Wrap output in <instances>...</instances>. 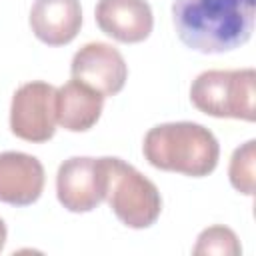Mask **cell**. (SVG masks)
Wrapping results in <instances>:
<instances>
[{
    "label": "cell",
    "mask_w": 256,
    "mask_h": 256,
    "mask_svg": "<svg viewBox=\"0 0 256 256\" xmlns=\"http://www.w3.org/2000/svg\"><path fill=\"white\" fill-rule=\"evenodd\" d=\"M256 0H174L172 22L178 38L202 54L244 46L254 30Z\"/></svg>",
    "instance_id": "6da1fadb"
},
{
    "label": "cell",
    "mask_w": 256,
    "mask_h": 256,
    "mask_svg": "<svg viewBox=\"0 0 256 256\" xmlns=\"http://www.w3.org/2000/svg\"><path fill=\"white\" fill-rule=\"evenodd\" d=\"M142 154L148 164L158 170L202 178L218 166L220 144L216 136L198 122H164L146 132Z\"/></svg>",
    "instance_id": "7a4b0ae2"
},
{
    "label": "cell",
    "mask_w": 256,
    "mask_h": 256,
    "mask_svg": "<svg viewBox=\"0 0 256 256\" xmlns=\"http://www.w3.org/2000/svg\"><path fill=\"white\" fill-rule=\"evenodd\" d=\"M104 176V200L128 228H150L162 212V196L152 180L116 156L98 158Z\"/></svg>",
    "instance_id": "3957f363"
},
{
    "label": "cell",
    "mask_w": 256,
    "mask_h": 256,
    "mask_svg": "<svg viewBox=\"0 0 256 256\" xmlns=\"http://www.w3.org/2000/svg\"><path fill=\"white\" fill-rule=\"evenodd\" d=\"M256 70H204L190 86V102L214 118H236L254 122Z\"/></svg>",
    "instance_id": "277c9868"
},
{
    "label": "cell",
    "mask_w": 256,
    "mask_h": 256,
    "mask_svg": "<svg viewBox=\"0 0 256 256\" xmlns=\"http://www.w3.org/2000/svg\"><path fill=\"white\" fill-rule=\"evenodd\" d=\"M56 88L32 80L16 88L10 102V130L26 142H46L56 132Z\"/></svg>",
    "instance_id": "5b68a950"
},
{
    "label": "cell",
    "mask_w": 256,
    "mask_h": 256,
    "mask_svg": "<svg viewBox=\"0 0 256 256\" xmlns=\"http://www.w3.org/2000/svg\"><path fill=\"white\" fill-rule=\"evenodd\" d=\"M56 196L68 212H90L104 200V176L98 158L72 156L58 166Z\"/></svg>",
    "instance_id": "8992f818"
},
{
    "label": "cell",
    "mask_w": 256,
    "mask_h": 256,
    "mask_svg": "<svg viewBox=\"0 0 256 256\" xmlns=\"http://www.w3.org/2000/svg\"><path fill=\"white\" fill-rule=\"evenodd\" d=\"M72 78L86 82L104 98L118 94L128 78L124 56L106 42H88L72 58Z\"/></svg>",
    "instance_id": "52a82bcc"
},
{
    "label": "cell",
    "mask_w": 256,
    "mask_h": 256,
    "mask_svg": "<svg viewBox=\"0 0 256 256\" xmlns=\"http://www.w3.org/2000/svg\"><path fill=\"white\" fill-rule=\"evenodd\" d=\"M98 28L124 44H136L154 28L152 8L146 0H98L94 8Z\"/></svg>",
    "instance_id": "ba28073f"
},
{
    "label": "cell",
    "mask_w": 256,
    "mask_h": 256,
    "mask_svg": "<svg viewBox=\"0 0 256 256\" xmlns=\"http://www.w3.org/2000/svg\"><path fill=\"white\" fill-rule=\"evenodd\" d=\"M44 166L26 152H0V202L30 206L44 190Z\"/></svg>",
    "instance_id": "9c48e42d"
},
{
    "label": "cell",
    "mask_w": 256,
    "mask_h": 256,
    "mask_svg": "<svg viewBox=\"0 0 256 256\" xmlns=\"http://www.w3.org/2000/svg\"><path fill=\"white\" fill-rule=\"evenodd\" d=\"M28 22L40 42L48 46L70 44L82 26L80 0H34Z\"/></svg>",
    "instance_id": "30bf717a"
},
{
    "label": "cell",
    "mask_w": 256,
    "mask_h": 256,
    "mask_svg": "<svg viewBox=\"0 0 256 256\" xmlns=\"http://www.w3.org/2000/svg\"><path fill=\"white\" fill-rule=\"evenodd\" d=\"M56 124L68 132L90 130L102 114L104 96L76 78L56 88Z\"/></svg>",
    "instance_id": "8fae6325"
},
{
    "label": "cell",
    "mask_w": 256,
    "mask_h": 256,
    "mask_svg": "<svg viewBox=\"0 0 256 256\" xmlns=\"http://www.w3.org/2000/svg\"><path fill=\"white\" fill-rule=\"evenodd\" d=\"M196 256H238L242 254V246L234 230L228 226H208L204 228L198 238L196 246L192 248Z\"/></svg>",
    "instance_id": "7c38bea8"
},
{
    "label": "cell",
    "mask_w": 256,
    "mask_h": 256,
    "mask_svg": "<svg viewBox=\"0 0 256 256\" xmlns=\"http://www.w3.org/2000/svg\"><path fill=\"white\" fill-rule=\"evenodd\" d=\"M254 162H256V140H248L240 144L230 158L228 178L234 190L240 194H254Z\"/></svg>",
    "instance_id": "4fadbf2b"
},
{
    "label": "cell",
    "mask_w": 256,
    "mask_h": 256,
    "mask_svg": "<svg viewBox=\"0 0 256 256\" xmlns=\"http://www.w3.org/2000/svg\"><path fill=\"white\" fill-rule=\"evenodd\" d=\"M6 236H8V230H6L4 220L0 218V250H2V248H4V244H6Z\"/></svg>",
    "instance_id": "5bb4252c"
}]
</instances>
